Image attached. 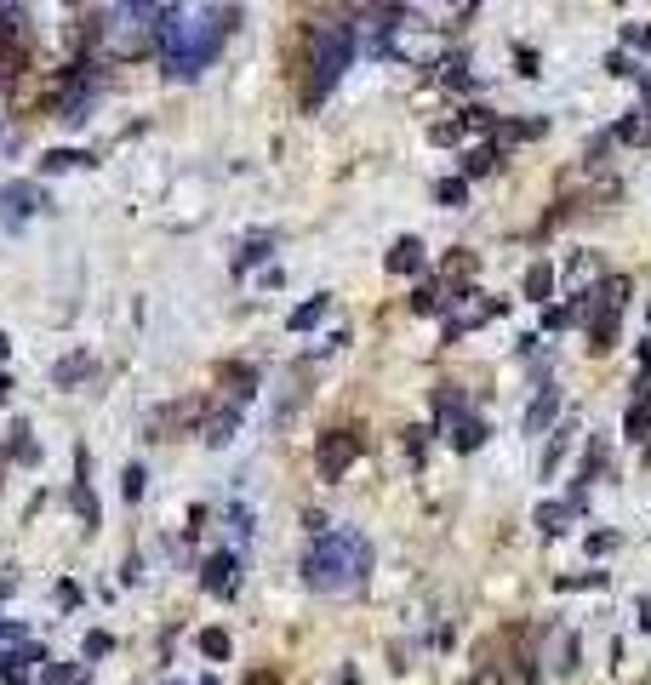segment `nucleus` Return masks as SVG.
I'll use <instances>...</instances> for the list:
<instances>
[{"label":"nucleus","instance_id":"9b49d317","mask_svg":"<svg viewBox=\"0 0 651 685\" xmlns=\"http://www.w3.org/2000/svg\"><path fill=\"white\" fill-rule=\"evenodd\" d=\"M486 435H491L486 423H474V417H463V423H458V435H451V440H458V452H474V445H486Z\"/></svg>","mask_w":651,"mask_h":685},{"label":"nucleus","instance_id":"b1692460","mask_svg":"<svg viewBox=\"0 0 651 685\" xmlns=\"http://www.w3.org/2000/svg\"><path fill=\"white\" fill-rule=\"evenodd\" d=\"M617 138H628V143H640V138H646V120H640V115H635V120H623V132H617Z\"/></svg>","mask_w":651,"mask_h":685},{"label":"nucleus","instance_id":"f8f14e48","mask_svg":"<svg viewBox=\"0 0 651 685\" xmlns=\"http://www.w3.org/2000/svg\"><path fill=\"white\" fill-rule=\"evenodd\" d=\"M491 166H497V148H491V143H480V148H469V155H463L469 178H480V171H491Z\"/></svg>","mask_w":651,"mask_h":685},{"label":"nucleus","instance_id":"cd10ccee","mask_svg":"<svg viewBox=\"0 0 651 685\" xmlns=\"http://www.w3.org/2000/svg\"><path fill=\"white\" fill-rule=\"evenodd\" d=\"M474 685H497V674H480V680H474Z\"/></svg>","mask_w":651,"mask_h":685},{"label":"nucleus","instance_id":"f03ea898","mask_svg":"<svg viewBox=\"0 0 651 685\" xmlns=\"http://www.w3.org/2000/svg\"><path fill=\"white\" fill-rule=\"evenodd\" d=\"M349 52H355V29L349 24H315L309 35V80H303V103H326V92L343 80L349 69Z\"/></svg>","mask_w":651,"mask_h":685},{"label":"nucleus","instance_id":"1a4fd4ad","mask_svg":"<svg viewBox=\"0 0 651 685\" xmlns=\"http://www.w3.org/2000/svg\"><path fill=\"white\" fill-rule=\"evenodd\" d=\"M326 303H332V297H309L303 309H292V320H286V326H292V332H309V326H320V320H326Z\"/></svg>","mask_w":651,"mask_h":685},{"label":"nucleus","instance_id":"9d476101","mask_svg":"<svg viewBox=\"0 0 651 685\" xmlns=\"http://www.w3.org/2000/svg\"><path fill=\"white\" fill-rule=\"evenodd\" d=\"M566 520H572V503H542V508H537V526L549 531V537H560V531H566Z\"/></svg>","mask_w":651,"mask_h":685},{"label":"nucleus","instance_id":"423d86ee","mask_svg":"<svg viewBox=\"0 0 651 685\" xmlns=\"http://www.w3.org/2000/svg\"><path fill=\"white\" fill-rule=\"evenodd\" d=\"M423 269V240L418 234H406V240L388 246V274H418Z\"/></svg>","mask_w":651,"mask_h":685},{"label":"nucleus","instance_id":"f3484780","mask_svg":"<svg viewBox=\"0 0 651 685\" xmlns=\"http://www.w3.org/2000/svg\"><path fill=\"white\" fill-rule=\"evenodd\" d=\"M52 377L63 383V389H69L75 377H86V354H75V360H57V372H52Z\"/></svg>","mask_w":651,"mask_h":685},{"label":"nucleus","instance_id":"20e7f679","mask_svg":"<svg viewBox=\"0 0 651 685\" xmlns=\"http://www.w3.org/2000/svg\"><path fill=\"white\" fill-rule=\"evenodd\" d=\"M542 662H549V674H566V669H577V634H566V629H549V646H542Z\"/></svg>","mask_w":651,"mask_h":685},{"label":"nucleus","instance_id":"0eeeda50","mask_svg":"<svg viewBox=\"0 0 651 685\" xmlns=\"http://www.w3.org/2000/svg\"><path fill=\"white\" fill-rule=\"evenodd\" d=\"M201 583L212 594H234V554H212V560L201 566Z\"/></svg>","mask_w":651,"mask_h":685},{"label":"nucleus","instance_id":"6e6552de","mask_svg":"<svg viewBox=\"0 0 651 685\" xmlns=\"http://www.w3.org/2000/svg\"><path fill=\"white\" fill-rule=\"evenodd\" d=\"M234 428H241V412H234V405H223V412H212V417L201 423V440H206V445H229Z\"/></svg>","mask_w":651,"mask_h":685},{"label":"nucleus","instance_id":"a211bd4d","mask_svg":"<svg viewBox=\"0 0 651 685\" xmlns=\"http://www.w3.org/2000/svg\"><path fill=\"white\" fill-rule=\"evenodd\" d=\"M0 200H6L12 211H35V189H24V183H12V189H6V195H0Z\"/></svg>","mask_w":651,"mask_h":685},{"label":"nucleus","instance_id":"6ab92c4d","mask_svg":"<svg viewBox=\"0 0 651 685\" xmlns=\"http://www.w3.org/2000/svg\"><path fill=\"white\" fill-rule=\"evenodd\" d=\"M434 309H446V291H440V281L418 291V314H434Z\"/></svg>","mask_w":651,"mask_h":685},{"label":"nucleus","instance_id":"2eb2a0df","mask_svg":"<svg viewBox=\"0 0 651 685\" xmlns=\"http://www.w3.org/2000/svg\"><path fill=\"white\" fill-rule=\"evenodd\" d=\"M463 195H469V183H463V178H446L440 189H434V200H440V206H463Z\"/></svg>","mask_w":651,"mask_h":685},{"label":"nucleus","instance_id":"ddd939ff","mask_svg":"<svg viewBox=\"0 0 651 685\" xmlns=\"http://www.w3.org/2000/svg\"><path fill=\"white\" fill-rule=\"evenodd\" d=\"M549 286H554L549 263H532V269H526V297H549Z\"/></svg>","mask_w":651,"mask_h":685},{"label":"nucleus","instance_id":"393cba45","mask_svg":"<svg viewBox=\"0 0 651 685\" xmlns=\"http://www.w3.org/2000/svg\"><path fill=\"white\" fill-rule=\"evenodd\" d=\"M103 651H108V634H103V629L86 634V657H103Z\"/></svg>","mask_w":651,"mask_h":685},{"label":"nucleus","instance_id":"412c9836","mask_svg":"<svg viewBox=\"0 0 651 685\" xmlns=\"http://www.w3.org/2000/svg\"><path fill=\"white\" fill-rule=\"evenodd\" d=\"M75 508H80V520H86V526H98V503H92V491H86V480L75 486Z\"/></svg>","mask_w":651,"mask_h":685},{"label":"nucleus","instance_id":"dca6fc26","mask_svg":"<svg viewBox=\"0 0 651 685\" xmlns=\"http://www.w3.org/2000/svg\"><path fill=\"white\" fill-rule=\"evenodd\" d=\"M201 651L223 662V657H229V634H223V629H206V634H201Z\"/></svg>","mask_w":651,"mask_h":685},{"label":"nucleus","instance_id":"c756f323","mask_svg":"<svg viewBox=\"0 0 651 685\" xmlns=\"http://www.w3.org/2000/svg\"><path fill=\"white\" fill-rule=\"evenodd\" d=\"M337 685H360V680H355V674H343V680H337Z\"/></svg>","mask_w":651,"mask_h":685},{"label":"nucleus","instance_id":"c85d7f7f","mask_svg":"<svg viewBox=\"0 0 651 685\" xmlns=\"http://www.w3.org/2000/svg\"><path fill=\"white\" fill-rule=\"evenodd\" d=\"M6 394H12V383H6V377H0V400H6Z\"/></svg>","mask_w":651,"mask_h":685},{"label":"nucleus","instance_id":"39448f33","mask_svg":"<svg viewBox=\"0 0 651 685\" xmlns=\"http://www.w3.org/2000/svg\"><path fill=\"white\" fill-rule=\"evenodd\" d=\"M554 412H560V389H537V400L526 405L520 428H526V435H537V428H549V423H554Z\"/></svg>","mask_w":651,"mask_h":685},{"label":"nucleus","instance_id":"5701e85b","mask_svg":"<svg viewBox=\"0 0 651 685\" xmlns=\"http://www.w3.org/2000/svg\"><path fill=\"white\" fill-rule=\"evenodd\" d=\"M646 428H651V417H646V405H635V412H628V435H635V440H640V435H646Z\"/></svg>","mask_w":651,"mask_h":685},{"label":"nucleus","instance_id":"bb28decb","mask_svg":"<svg viewBox=\"0 0 651 685\" xmlns=\"http://www.w3.org/2000/svg\"><path fill=\"white\" fill-rule=\"evenodd\" d=\"M12 594V577H0V599H6Z\"/></svg>","mask_w":651,"mask_h":685},{"label":"nucleus","instance_id":"a878e982","mask_svg":"<svg viewBox=\"0 0 651 685\" xmlns=\"http://www.w3.org/2000/svg\"><path fill=\"white\" fill-rule=\"evenodd\" d=\"M640 629H651V599H640Z\"/></svg>","mask_w":651,"mask_h":685},{"label":"nucleus","instance_id":"aec40b11","mask_svg":"<svg viewBox=\"0 0 651 685\" xmlns=\"http://www.w3.org/2000/svg\"><path fill=\"white\" fill-rule=\"evenodd\" d=\"M63 166H86V155H80V148H52V155H46V171H63Z\"/></svg>","mask_w":651,"mask_h":685},{"label":"nucleus","instance_id":"7ed1b4c3","mask_svg":"<svg viewBox=\"0 0 651 685\" xmlns=\"http://www.w3.org/2000/svg\"><path fill=\"white\" fill-rule=\"evenodd\" d=\"M355 452H360V435H355V428H332V435L320 440V475L337 480L343 468L355 463Z\"/></svg>","mask_w":651,"mask_h":685},{"label":"nucleus","instance_id":"4be33fe9","mask_svg":"<svg viewBox=\"0 0 651 685\" xmlns=\"http://www.w3.org/2000/svg\"><path fill=\"white\" fill-rule=\"evenodd\" d=\"M143 480H149V475H143V468L132 463V468H126V486H120V491H126V497H132V503H138V497H143Z\"/></svg>","mask_w":651,"mask_h":685},{"label":"nucleus","instance_id":"4468645a","mask_svg":"<svg viewBox=\"0 0 651 685\" xmlns=\"http://www.w3.org/2000/svg\"><path fill=\"white\" fill-rule=\"evenodd\" d=\"M566 445H572V428H560V435L549 440V452H542V475H554L560 457H566Z\"/></svg>","mask_w":651,"mask_h":685},{"label":"nucleus","instance_id":"f257e3e1","mask_svg":"<svg viewBox=\"0 0 651 685\" xmlns=\"http://www.w3.org/2000/svg\"><path fill=\"white\" fill-rule=\"evenodd\" d=\"M372 571V543L360 531H320L303 554V583L315 594H349Z\"/></svg>","mask_w":651,"mask_h":685}]
</instances>
